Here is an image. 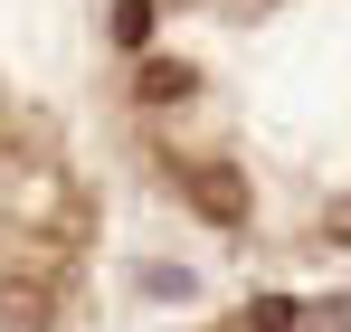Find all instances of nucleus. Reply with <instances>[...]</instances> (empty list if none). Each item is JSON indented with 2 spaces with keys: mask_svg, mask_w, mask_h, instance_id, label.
<instances>
[{
  "mask_svg": "<svg viewBox=\"0 0 351 332\" xmlns=\"http://www.w3.org/2000/svg\"><path fill=\"white\" fill-rule=\"evenodd\" d=\"M114 48H152V0H114Z\"/></svg>",
  "mask_w": 351,
  "mask_h": 332,
  "instance_id": "5",
  "label": "nucleus"
},
{
  "mask_svg": "<svg viewBox=\"0 0 351 332\" xmlns=\"http://www.w3.org/2000/svg\"><path fill=\"white\" fill-rule=\"evenodd\" d=\"M180 190H190V209H199L209 228H247V219H256V190H247V171H237V162H190V171H180Z\"/></svg>",
  "mask_w": 351,
  "mask_h": 332,
  "instance_id": "1",
  "label": "nucleus"
},
{
  "mask_svg": "<svg viewBox=\"0 0 351 332\" xmlns=\"http://www.w3.org/2000/svg\"><path fill=\"white\" fill-rule=\"evenodd\" d=\"M0 332H58V294L38 276H0Z\"/></svg>",
  "mask_w": 351,
  "mask_h": 332,
  "instance_id": "2",
  "label": "nucleus"
},
{
  "mask_svg": "<svg viewBox=\"0 0 351 332\" xmlns=\"http://www.w3.org/2000/svg\"><path fill=\"white\" fill-rule=\"evenodd\" d=\"M313 237H323V247H351V200H342V209H323V228H313Z\"/></svg>",
  "mask_w": 351,
  "mask_h": 332,
  "instance_id": "6",
  "label": "nucleus"
},
{
  "mask_svg": "<svg viewBox=\"0 0 351 332\" xmlns=\"http://www.w3.org/2000/svg\"><path fill=\"white\" fill-rule=\"evenodd\" d=\"M247 332H304V304H285V294H256V304H247Z\"/></svg>",
  "mask_w": 351,
  "mask_h": 332,
  "instance_id": "4",
  "label": "nucleus"
},
{
  "mask_svg": "<svg viewBox=\"0 0 351 332\" xmlns=\"http://www.w3.org/2000/svg\"><path fill=\"white\" fill-rule=\"evenodd\" d=\"M133 95H143V105H180V95H199V67H190V57H143Z\"/></svg>",
  "mask_w": 351,
  "mask_h": 332,
  "instance_id": "3",
  "label": "nucleus"
}]
</instances>
